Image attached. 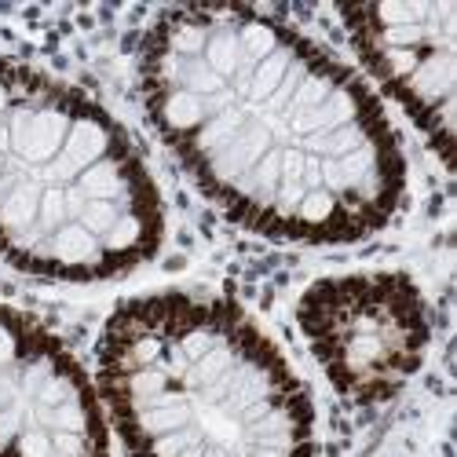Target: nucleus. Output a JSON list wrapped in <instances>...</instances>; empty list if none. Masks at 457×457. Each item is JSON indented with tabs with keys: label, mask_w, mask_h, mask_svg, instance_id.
Returning a JSON list of instances; mask_svg holds the SVG:
<instances>
[{
	"label": "nucleus",
	"mask_w": 457,
	"mask_h": 457,
	"mask_svg": "<svg viewBox=\"0 0 457 457\" xmlns=\"http://www.w3.org/2000/svg\"><path fill=\"white\" fill-rule=\"evenodd\" d=\"M139 85L187 172L256 235L355 242L403 205L406 169L380 103L348 66L256 8L162 12L143 37Z\"/></svg>",
	"instance_id": "obj_1"
},
{
	"label": "nucleus",
	"mask_w": 457,
	"mask_h": 457,
	"mask_svg": "<svg viewBox=\"0 0 457 457\" xmlns=\"http://www.w3.org/2000/svg\"><path fill=\"white\" fill-rule=\"evenodd\" d=\"M99 380L129 457H312V399L235 303L154 293L121 303Z\"/></svg>",
	"instance_id": "obj_2"
},
{
	"label": "nucleus",
	"mask_w": 457,
	"mask_h": 457,
	"mask_svg": "<svg viewBox=\"0 0 457 457\" xmlns=\"http://www.w3.org/2000/svg\"><path fill=\"white\" fill-rule=\"evenodd\" d=\"M165 216L132 139L85 92L0 59V256L59 278H118L162 245Z\"/></svg>",
	"instance_id": "obj_3"
},
{
	"label": "nucleus",
	"mask_w": 457,
	"mask_h": 457,
	"mask_svg": "<svg viewBox=\"0 0 457 457\" xmlns=\"http://www.w3.org/2000/svg\"><path fill=\"white\" fill-rule=\"evenodd\" d=\"M296 319L322 373L355 403L392 399L432 340L428 303L399 271L322 278L300 296Z\"/></svg>",
	"instance_id": "obj_4"
},
{
	"label": "nucleus",
	"mask_w": 457,
	"mask_h": 457,
	"mask_svg": "<svg viewBox=\"0 0 457 457\" xmlns=\"http://www.w3.org/2000/svg\"><path fill=\"white\" fill-rule=\"evenodd\" d=\"M0 457H110L96 388L62 340L0 303Z\"/></svg>",
	"instance_id": "obj_5"
},
{
	"label": "nucleus",
	"mask_w": 457,
	"mask_h": 457,
	"mask_svg": "<svg viewBox=\"0 0 457 457\" xmlns=\"http://www.w3.org/2000/svg\"><path fill=\"white\" fill-rule=\"evenodd\" d=\"M348 33L403 110L413 118L439 158L450 162L453 132V81H457V4H359L345 8Z\"/></svg>",
	"instance_id": "obj_6"
}]
</instances>
